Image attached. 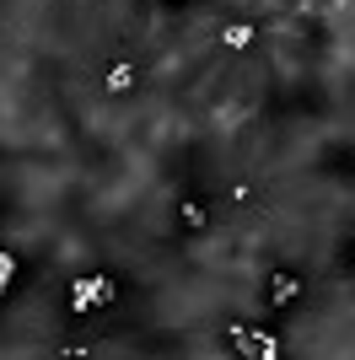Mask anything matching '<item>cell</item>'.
Masks as SVG:
<instances>
[{"mask_svg":"<svg viewBox=\"0 0 355 360\" xmlns=\"http://www.w3.org/2000/svg\"><path fill=\"white\" fill-rule=\"evenodd\" d=\"M296 290H301V280H296V274H275V280H269V301H275V307H291L296 301Z\"/></svg>","mask_w":355,"mask_h":360,"instance_id":"5","label":"cell"},{"mask_svg":"<svg viewBox=\"0 0 355 360\" xmlns=\"http://www.w3.org/2000/svg\"><path fill=\"white\" fill-rule=\"evenodd\" d=\"M135 81H140V75H135V65H130V60H118L113 70H108V81H103V86H108V97H130V91H135Z\"/></svg>","mask_w":355,"mask_h":360,"instance_id":"3","label":"cell"},{"mask_svg":"<svg viewBox=\"0 0 355 360\" xmlns=\"http://www.w3.org/2000/svg\"><path fill=\"white\" fill-rule=\"evenodd\" d=\"M173 6H189V0H173Z\"/></svg>","mask_w":355,"mask_h":360,"instance_id":"7","label":"cell"},{"mask_svg":"<svg viewBox=\"0 0 355 360\" xmlns=\"http://www.w3.org/2000/svg\"><path fill=\"white\" fill-rule=\"evenodd\" d=\"M253 38H259V32H253V22H232V27L221 32V44L232 49V54H242V49H253Z\"/></svg>","mask_w":355,"mask_h":360,"instance_id":"6","label":"cell"},{"mask_svg":"<svg viewBox=\"0 0 355 360\" xmlns=\"http://www.w3.org/2000/svg\"><path fill=\"white\" fill-rule=\"evenodd\" d=\"M178 226H183V231H205L210 226V205L205 199H178Z\"/></svg>","mask_w":355,"mask_h":360,"instance_id":"2","label":"cell"},{"mask_svg":"<svg viewBox=\"0 0 355 360\" xmlns=\"http://www.w3.org/2000/svg\"><path fill=\"white\" fill-rule=\"evenodd\" d=\"M108 301H113V280L108 274H87V280L70 285V312H97Z\"/></svg>","mask_w":355,"mask_h":360,"instance_id":"1","label":"cell"},{"mask_svg":"<svg viewBox=\"0 0 355 360\" xmlns=\"http://www.w3.org/2000/svg\"><path fill=\"white\" fill-rule=\"evenodd\" d=\"M232 345L242 349V355H275L269 333H253V328H232Z\"/></svg>","mask_w":355,"mask_h":360,"instance_id":"4","label":"cell"}]
</instances>
